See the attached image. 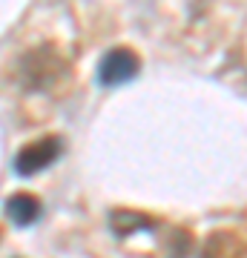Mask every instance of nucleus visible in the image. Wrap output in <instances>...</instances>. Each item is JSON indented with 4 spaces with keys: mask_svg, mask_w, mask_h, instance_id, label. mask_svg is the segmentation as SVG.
<instances>
[{
    "mask_svg": "<svg viewBox=\"0 0 247 258\" xmlns=\"http://www.w3.org/2000/svg\"><path fill=\"white\" fill-rule=\"evenodd\" d=\"M66 75V60L55 46H35L20 57L18 78L26 89H52Z\"/></svg>",
    "mask_w": 247,
    "mask_h": 258,
    "instance_id": "obj_1",
    "label": "nucleus"
},
{
    "mask_svg": "<svg viewBox=\"0 0 247 258\" xmlns=\"http://www.w3.org/2000/svg\"><path fill=\"white\" fill-rule=\"evenodd\" d=\"M64 152V138H58V135H46V138H37L32 144L20 149L18 155H15V172L23 178L35 175L40 169H46L49 164H55L58 158Z\"/></svg>",
    "mask_w": 247,
    "mask_h": 258,
    "instance_id": "obj_2",
    "label": "nucleus"
},
{
    "mask_svg": "<svg viewBox=\"0 0 247 258\" xmlns=\"http://www.w3.org/2000/svg\"><path fill=\"white\" fill-rule=\"evenodd\" d=\"M138 72H141V57L127 46H115L104 55L98 66V81L101 86H121V83L132 81Z\"/></svg>",
    "mask_w": 247,
    "mask_h": 258,
    "instance_id": "obj_3",
    "label": "nucleus"
},
{
    "mask_svg": "<svg viewBox=\"0 0 247 258\" xmlns=\"http://www.w3.org/2000/svg\"><path fill=\"white\" fill-rule=\"evenodd\" d=\"M244 244L236 232H213L202 249V258H241Z\"/></svg>",
    "mask_w": 247,
    "mask_h": 258,
    "instance_id": "obj_4",
    "label": "nucleus"
},
{
    "mask_svg": "<svg viewBox=\"0 0 247 258\" xmlns=\"http://www.w3.org/2000/svg\"><path fill=\"white\" fill-rule=\"evenodd\" d=\"M6 212L18 227H29V224H35L40 218V201L29 192H15L6 201Z\"/></svg>",
    "mask_w": 247,
    "mask_h": 258,
    "instance_id": "obj_5",
    "label": "nucleus"
},
{
    "mask_svg": "<svg viewBox=\"0 0 247 258\" xmlns=\"http://www.w3.org/2000/svg\"><path fill=\"white\" fill-rule=\"evenodd\" d=\"M110 224H112V230H115V235H129L138 227H153L156 221L141 215V212H135V210H115L110 215Z\"/></svg>",
    "mask_w": 247,
    "mask_h": 258,
    "instance_id": "obj_6",
    "label": "nucleus"
}]
</instances>
